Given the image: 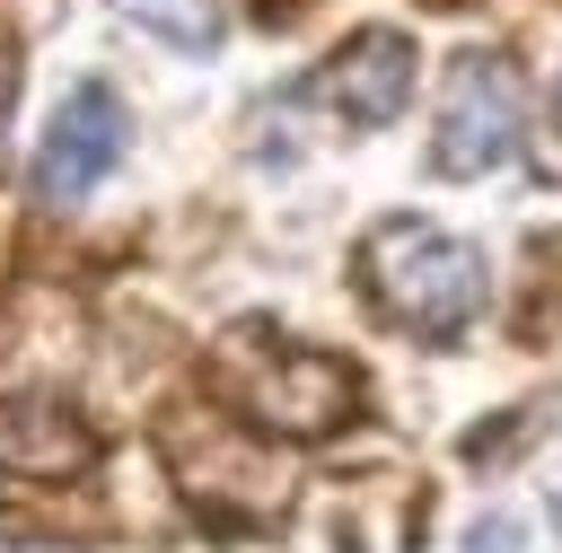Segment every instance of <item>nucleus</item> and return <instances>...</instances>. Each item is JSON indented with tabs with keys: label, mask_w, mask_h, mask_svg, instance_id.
Listing matches in <instances>:
<instances>
[{
	"label": "nucleus",
	"mask_w": 562,
	"mask_h": 553,
	"mask_svg": "<svg viewBox=\"0 0 562 553\" xmlns=\"http://www.w3.org/2000/svg\"><path fill=\"white\" fill-rule=\"evenodd\" d=\"M509 544H518V518H492V527L465 535V553H509Z\"/></svg>",
	"instance_id": "obj_7"
},
{
	"label": "nucleus",
	"mask_w": 562,
	"mask_h": 553,
	"mask_svg": "<svg viewBox=\"0 0 562 553\" xmlns=\"http://www.w3.org/2000/svg\"><path fill=\"white\" fill-rule=\"evenodd\" d=\"M404 88H413V44L386 35V26H378V35H351V44L316 70V97H325L351 132H378V123L404 105Z\"/></svg>",
	"instance_id": "obj_4"
},
{
	"label": "nucleus",
	"mask_w": 562,
	"mask_h": 553,
	"mask_svg": "<svg viewBox=\"0 0 562 553\" xmlns=\"http://www.w3.org/2000/svg\"><path fill=\"white\" fill-rule=\"evenodd\" d=\"M123 9H132L149 35L184 44V53H211V44H220V26H228V18H220V0H123Z\"/></svg>",
	"instance_id": "obj_6"
},
{
	"label": "nucleus",
	"mask_w": 562,
	"mask_h": 553,
	"mask_svg": "<svg viewBox=\"0 0 562 553\" xmlns=\"http://www.w3.org/2000/svg\"><path fill=\"white\" fill-rule=\"evenodd\" d=\"M360 272H369V298H378L395 325H413V334H457V325L483 307V255H474L465 237L422 228V219L369 228Z\"/></svg>",
	"instance_id": "obj_1"
},
{
	"label": "nucleus",
	"mask_w": 562,
	"mask_h": 553,
	"mask_svg": "<svg viewBox=\"0 0 562 553\" xmlns=\"http://www.w3.org/2000/svg\"><path fill=\"white\" fill-rule=\"evenodd\" d=\"M509 149H518V70L501 53H465L448 70V97H439L430 167L439 176H492Z\"/></svg>",
	"instance_id": "obj_2"
},
{
	"label": "nucleus",
	"mask_w": 562,
	"mask_h": 553,
	"mask_svg": "<svg viewBox=\"0 0 562 553\" xmlns=\"http://www.w3.org/2000/svg\"><path fill=\"white\" fill-rule=\"evenodd\" d=\"M553 132H562V79H553Z\"/></svg>",
	"instance_id": "obj_10"
},
{
	"label": "nucleus",
	"mask_w": 562,
	"mask_h": 553,
	"mask_svg": "<svg viewBox=\"0 0 562 553\" xmlns=\"http://www.w3.org/2000/svg\"><path fill=\"white\" fill-rule=\"evenodd\" d=\"M9 88H18V70H9V61H0V114H9Z\"/></svg>",
	"instance_id": "obj_9"
},
{
	"label": "nucleus",
	"mask_w": 562,
	"mask_h": 553,
	"mask_svg": "<svg viewBox=\"0 0 562 553\" xmlns=\"http://www.w3.org/2000/svg\"><path fill=\"white\" fill-rule=\"evenodd\" d=\"M114 158H123V105H114L105 79H79L61 97L44 149H35V193L44 202H79V193H97L114 176Z\"/></svg>",
	"instance_id": "obj_3"
},
{
	"label": "nucleus",
	"mask_w": 562,
	"mask_h": 553,
	"mask_svg": "<svg viewBox=\"0 0 562 553\" xmlns=\"http://www.w3.org/2000/svg\"><path fill=\"white\" fill-rule=\"evenodd\" d=\"M439 9H448V0H439Z\"/></svg>",
	"instance_id": "obj_11"
},
{
	"label": "nucleus",
	"mask_w": 562,
	"mask_h": 553,
	"mask_svg": "<svg viewBox=\"0 0 562 553\" xmlns=\"http://www.w3.org/2000/svg\"><path fill=\"white\" fill-rule=\"evenodd\" d=\"M0 553H70V544H44V535H26V527H0Z\"/></svg>",
	"instance_id": "obj_8"
},
{
	"label": "nucleus",
	"mask_w": 562,
	"mask_h": 553,
	"mask_svg": "<svg viewBox=\"0 0 562 553\" xmlns=\"http://www.w3.org/2000/svg\"><path fill=\"white\" fill-rule=\"evenodd\" d=\"M246 413L255 421H272V430H334L342 413H351V369L342 360H325V351H299V342H281V360L246 386Z\"/></svg>",
	"instance_id": "obj_5"
}]
</instances>
